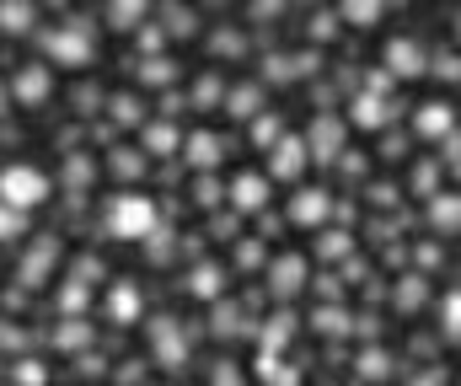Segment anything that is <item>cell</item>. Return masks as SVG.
Segmentation results:
<instances>
[{
	"instance_id": "cell-1",
	"label": "cell",
	"mask_w": 461,
	"mask_h": 386,
	"mask_svg": "<svg viewBox=\"0 0 461 386\" xmlns=\"http://www.w3.org/2000/svg\"><path fill=\"white\" fill-rule=\"evenodd\" d=\"M156 231V204L145 193H118L108 204V237L118 242H145Z\"/></svg>"
},
{
	"instance_id": "cell-2",
	"label": "cell",
	"mask_w": 461,
	"mask_h": 386,
	"mask_svg": "<svg viewBox=\"0 0 461 386\" xmlns=\"http://www.w3.org/2000/svg\"><path fill=\"white\" fill-rule=\"evenodd\" d=\"M43 199H49V177H43L38 166H5V172H0V204L32 210V204H43Z\"/></svg>"
},
{
	"instance_id": "cell-3",
	"label": "cell",
	"mask_w": 461,
	"mask_h": 386,
	"mask_svg": "<svg viewBox=\"0 0 461 386\" xmlns=\"http://www.w3.org/2000/svg\"><path fill=\"white\" fill-rule=\"evenodd\" d=\"M312 156H306V139H274V156H268V177H279V183H295L301 177V166H306Z\"/></svg>"
},
{
	"instance_id": "cell-4",
	"label": "cell",
	"mask_w": 461,
	"mask_h": 386,
	"mask_svg": "<svg viewBox=\"0 0 461 386\" xmlns=\"http://www.w3.org/2000/svg\"><path fill=\"white\" fill-rule=\"evenodd\" d=\"M49 54H54L59 65H86V59H92V43H86L81 27H65V32L49 38Z\"/></svg>"
},
{
	"instance_id": "cell-5",
	"label": "cell",
	"mask_w": 461,
	"mask_h": 386,
	"mask_svg": "<svg viewBox=\"0 0 461 386\" xmlns=\"http://www.w3.org/2000/svg\"><path fill=\"white\" fill-rule=\"evenodd\" d=\"M328 210H333V199H328L322 188H301L295 204H290V220H295V226H322Z\"/></svg>"
},
{
	"instance_id": "cell-6",
	"label": "cell",
	"mask_w": 461,
	"mask_h": 386,
	"mask_svg": "<svg viewBox=\"0 0 461 386\" xmlns=\"http://www.w3.org/2000/svg\"><path fill=\"white\" fill-rule=\"evenodd\" d=\"M230 199H236V210H263V199H268V177H263V172L236 177V183H230Z\"/></svg>"
},
{
	"instance_id": "cell-7",
	"label": "cell",
	"mask_w": 461,
	"mask_h": 386,
	"mask_svg": "<svg viewBox=\"0 0 461 386\" xmlns=\"http://www.w3.org/2000/svg\"><path fill=\"white\" fill-rule=\"evenodd\" d=\"M268 279H274V295H279V301H285V295H295V290H301V279H306V257H295V253L279 257Z\"/></svg>"
},
{
	"instance_id": "cell-8",
	"label": "cell",
	"mask_w": 461,
	"mask_h": 386,
	"mask_svg": "<svg viewBox=\"0 0 461 386\" xmlns=\"http://www.w3.org/2000/svg\"><path fill=\"white\" fill-rule=\"evenodd\" d=\"M386 70H392V76H402V81H408V76H419V70H424L419 43H408V38H402V43H392V49H386Z\"/></svg>"
},
{
	"instance_id": "cell-9",
	"label": "cell",
	"mask_w": 461,
	"mask_h": 386,
	"mask_svg": "<svg viewBox=\"0 0 461 386\" xmlns=\"http://www.w3.org/2000/svg\"><path fill=\"white\" fill-rule=\"evenodd\" d=\"M49 86H54V81H49V70H43V65H27V70L16 76V97H22L27 108H38V103L49 97Z\"/></svg>"
},
{
	"instance_id": "cell-10",
	"label": "cell",
	"mask_w": 461,
	"mask_h": 386,
	"mask_svg": "<svg viewBox=\"0 0 461 386\" xmlns=\"http://www.w3.org/2000/svg\"><path fill=\"white\" fill-rule=\"evenodd\" d=\"M150 333H156V355H161V360H167V365H183V360H188V344H183V338H177V328H172V322H167V317H161V322H156V328H150Z\"/></svg>"
},
{
	"instance_id": "cell-11",
	"label": "cell",
	"mask_w": 461,
	"mask_h": 386,
	"mask_svg": "<svg viewBox=\"0 0 461 386\" xmlns=\"http://www.w3.org/2000/svg\"><path fill=\"white\" fill-rule=\"evenodd\" d=\"M392 113H397V108H392L386 97H375V92L354 103V124H359V129H381V124H386V119H392Z\"/></svg>"
},
{
	"instance_id": "cell-12",
	"label": "cell",
	"mask_w": 461,
	"mask_h": 386,
	"mask_svg": "<svg viewBox=\"0 0 461 386\" xmlns=\"http://www.w3.org/2000/svg\"><path fill=\"white\" fill-rule=\"evenodd\" d=\"M183 156H188L199 172H210V166H221V156H226V150H221V139H215V134H194Z\"/></svg>"
},
{
	"instance_id": "cell-13",
	"label": "cell",
	"mask_w": 461,
	"mask_h": 386,
	"mask_svg": "<svg viewBox=\"0 0 461 386\" xmlns=\"http://www.w3.org/2000/svg\"><path fill=\"white\" fill-rule=\"evenodd\" d=\"M339 139H344V129L333 124V119H322V124H317V139H306V156L333 161V156H339Z\"/></svg>"
},
{
	"instance_id": "cell-14",
	"label": "cell",
	"mask_w": 461,
	"mask_h": 386,
	"mask_svg": "<svg viewBox=\"0 0 461 386\" xmlns=\"http://www.w3.org/2000/svg\"><path fill=\"white\" fill-rule=\"evenodd\" d=\"M419 134H424V139L451 134V108H446V103H424V108H419Z\"/></svg>"
},
{
	"instance_id": "cell-15",
	"label": "cell",
	"mask_w": 461,
	"mask_h": 386,
	"mask_svg": "<svg viewBox=\"0 0 461 386\" xmlns=\"http://www.w3.org/2000/svg\"><path fill=\"white\" fill-rule=\"evenodd\" d=\"M108 306H113V322H134V317H140V290H134V284H118Z\"/></svg>"
},
{
	"instance_id": "cell-16",
	"label": "cell",
	"mask_w": 461,
	"mask_h": 386,
	"mask_svg": "<svg viewBox=\"0 0 461 386\" xmlns=\"http://www.w3.org/2000/svg\"><path fill=\"white\" fill-rule=\"evenodd\" d=\"M344 16L354 27H375L381 22V0H344Z\"/></svg>"
},
{
	"instance_id": "cell-17",
	"label": "cell",
	"mask_w": 461,
	"mask_h": 386,
	"mask_svg": "<svg viewBox=\"0 0 461 386\" xmlns=\"http://www.w3.org/2000/svg\"><path fill=\"white\" fill-rule=\"evenodd\" d=\"M27 22H32V11H27L22 0H16V5H11V0L0 5V27H11V32H27Z\"/></svg>"
},
{
	"instance_id": "cell-18",
	"label": "cell",
	"mask_w": 461,
	"mask_h": 386,
	"mask_svg": "<svg viewBox=\"0 0 461 386\" xmlns=\"http://www.w3.org/2000/svg\"><path fill=\"white\" fill-rule=\"evenodd\" d=\"M429 220H435V226H440V231L451 237V231H456V199H451V193H446V199H435V210H429Z\"/></svg>"
},
{
	"instance_id": "cell-19",
	"label": "cell",
	"mask_w": 461,
	"mask_h": 386,
	"mask_svg": "<svg viewBox=\"0 0 461 386\" xmlns=\"http://www.w3.org/2000/svg\"><path fill=\"white\" fill-rule=\"evenodd\" d=\"M145 16V0H113V27H134Z\"/></svg>"
},
{
	"instance_id": "cell-20",
	"label": "cell",
	"mask_w": 461,
	"mask_h": 386,
	"mask_svg": "<svg viewBox=\"0 0 461 386\" xmlns=\"http://www.w3.org/2000/svg\"><path fill=\"white\" fill-rule=\"evenodd\" d=\"M215 290H221V268H210V263L194 268V295H215Z\"/></svg>"
},
{
	"instance_id": "cell-21",
	"label": "cell",
	"mask_w": 461,
	"mask_h": 386,
	"mask_svg": "<svg viewBox=\"0 0 461 386\" xmlns=\"http://www.w3.org/2000/svg\"><path fill=\"white\" fill-rule=\"evenodd\" d=\"M11 237H22V210L0 204V242H11Z\"/></svg>"
},
{
	"instance_id": "cell-22",
	"label": "cell",
	"mask_w": 461,
	"mask_h": 386,
	"mask_svg": "<svg viewBox=\"0 0 461 386\" xmlns=\"http://www.w3.org/2000/svg\"><path fill=\"white\" fill-rule=\"evenodd\" d=\"M359 371H365V376H370V382H381V376H386V371H392V365H386V355H381V349H370V355H365V360H359Z\"/></svg>"
},
{
	"instance_id": "cell-23",
	"label": "cell",
	"mask_w": 461,
	"mask_h": 386,
	"mask_svg": "<svg viewBox=\"0 0 461 386\" xmlns=\"http://www.w3.org/2000/svg\"><path fill=\"white\" fill-rule=\"evenodd\" d=\"M252 103H258V92H236V97H230V113H236V119H247V113H258Z\"/></svg>"
},
{
	"instance_id": "cell-24",
	"label": "cell",
	"mask_w": 461,
	"mask_h": 386,
	"mask_svg": "<svg viewBox=\"0 0 461 386\" xmlns=\"http://www.w3.org/2000/svg\"><path fill=\"white\" fill-rule=\"evenodd\" d=\"M252 139H258V145H274V139H279V119H263V124L252 129Z\"/></svg>"
},
{
	"instance_id": "cell-25",
	"label": "cell",
	"mask_w": 461,
	"mask_h": 386,
	"mask_svg": "<svg viewBox=\"0 0 461 386\" xmlns=\"http://www.w3.org/2000/svg\"><path fill=\"white\" fill-rule=\"evenodd\" d=\"M419 295H424V284H419V279H408V284H402V295H397V301H402V306H419Z\"/></svg>"
},
{
	"instance_id": "cell-26",
	"label": "cell",
	"mask_w": 461,
	"mask_h": 386,
	"mask_svg": "<svg viewBox=\"0 0 461 386\" xmlns=\"http://www.w3.org/2000/svg\"><path fill=\"white\" fill-rule=\"evenodd\" d=\"M215 386H241V376H236V365H221V371H215Z\"/></svg>"
},
{
	"instance_id": "cell-27",
	"label": "cell",
	"mask_w": 461,
	"mask_h": 386,
	"mask_svg": "<svg viewBox=\"0 0 461 386\" xmlns=\"http://www.w3.org/2000/svg\"><path fill=\"white\" fill-rule=\"evenodd\" d=\"M446 333L456 338V295H446Z\"/></svg>"
}]
</instances>
